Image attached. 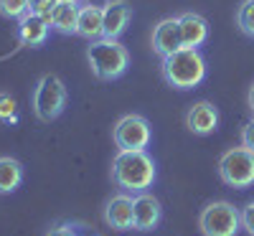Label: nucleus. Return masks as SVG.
<instances>
[{
  "label": "nucleus",
  "instance_id": "f3484780",
  "mask_svg": "<svg viewBox=\"0 0 254 236\" xmlns=\"http://www.w3.org/2000/svg\"><path fill=\"white\" fill-rule=\"evenodd\" d=\"M23 183V165L10 155H0V196H10Z\"/></svg>",
  "mask_w": 254,
  "mask_h": 236
},
{
  "label": "nucleus",
  "instance_id": "412c9836",
  "mask_svg": "<svg viewBox=\"0 0 254 236\" xmlns=\"http://www.w3.org/2000/svg\"><path fill=\"white\" fill-rule=\"evenodd\" d=\"M44 236H79V226H74V224H56Z\"/></svg>",
  "mask_w": 254,
  "mask_h": 236
},
{
  "label": "nucleus",
  "instance_id": "393cba45",
  "mask_svg": "<svg viewBox=\"0 0 254 236\" xmlns=\"http://www.w3.org/2000/svg\"><path fill=\"white\" fill-rule=\"evenodd\" d=\"M247 102H249V110H252V115H254V84H252L249 92H247Z\"/></svg>",
  "mask_w": 254,
  "mask_h": 236
},
{
  "label": "nucleus",
  "instance_id": "20e7f679",
  "mask_svg": "<svg viewBox=\"0 0 254 236\" xmlns=\"http://www.w3.org/2000/svg\"><path fill=\"white\" fill-rule=\"evenodd\" d=\"M69 102V92L56 74H44L33 92V112L41 122H54L64 115Z\"/></svg>",
  "mask_w": 254,
  "mask_h": 236
},
{
  "label": "nucleus",
  "instance_id": "39448f33",
  "mask_svg": "<svg viewBox=\"0 0 254 236\" xmlns=\"http://www.w3.org/2000/svg\"><path fill=\"white\" fill-rule=\"evenodd\" d=\"M242 229V211L229 201H211L198 216V231L203 236H237Z\"/></svg>",
  "mask_w": 254,
  "mask_h": 236
},
{
  "label": "nucleus",
  "instance_id": "5701e85b",
  "mask_svg": "<svg viewBox=\"0 0 254 236\" xmlns=\"http://www.w3.org/2000/svg\"><path fill=\"white\" fill-rule=\"evenodd\" d=\"M54 5H56V0H28V13H38V15H49Z\"/></svg>",
  "mask_w": 254,
  "mask_h": 236
},
{
  "label": "nucleus",
  "instance_id": "4be33fe9",
  "mask_svg": "<svg viewBox=\"0 0 254 236\" xmlns=\"http://www.w3.org/2000/svg\"><path fill=\"white\" fill-rule=\"evenodd\" d=\"M242 229H244L249 236H254V201L242 208Z\"/></svg>",
  "mask_w": 254,
  "mask_h": 236
},
{
  "label": "nucleus",
  "instance_id": "6ab92c4d",
  "mask_svg": "<svg viewBox=\"0 0 254 236\" xmlns=\"http://www.w3.org/2000/svg\"><path fill=\"white\" fill-rule=\"evenodd\" d=\"M0 122L10 127L18 124V102L8 92H0Z\"/></svg>",
  "mask_w": 254,
  "mask_h": 236
},
{
  "label": "nucleus",
  "instance_id": "6e6552de",
  "mask_svg": "<svg viewBox=\"0 0 254 236\" xmlns=\"http://www.w3.org/2000/svg\"><path fill=\"white\" fill-rule=\"evenodd\" d=\"M163 219V206L158 201V196H153L150 190L145 193H135L132 201V229L135 231H153Z\"/></svg>",
  "mask_w": 254,
  "mask_h": 236
},
{
  "label": "nucleus",
  "instance_id": "7ed1b4c3",
  "mask_svg": "<svg viewBox=\"0 0 254 236\" xmlns=\"http://www.w3.org/2000/svg\"><path fill=\"white\" fill-rule=\"evenodd\" d=\"M87 61H89V69L97 79L115 81L127 71V66H130V51H127L120 41L97 38L87 46Z\"/></svg>",
  "mask_w": 254,
  "mask_h": 236
},
{
  "label": "nucleus",
  "instance_id": "f257e3e1",
  "mask_svg": "<svg viewBox=\"0 0 254 236\" xmlns=\"http://www.w3.org/2000/svg\"><path fill=\"white\" fill-rule=\"evenodd\" d=\"M158 176L155 160L147 150H120L112 160V180L125 193H145L150 190Z\"/></svg>",
  "mask_w": 254,
  "mask_h": 236
},
{
  "label": "nucleus",
  "instance_id": "423d86ee",
  "mask_svg": "<svg viewBox=\"0 0 254 236\" xmlns=\"http://www.w3.org/2000/svg\"><path fill=\"white\" fill-rule=\"evenodd\" d=\"M219 176L229 188H249L254 185V153L244 145L229 147L219 158Z\"/></svg>",
  "mask_w": 254,
  "mask_h": 236
},
{
  "label": "nucleus",
  "instance_id": "9b49d317",
  "mask_svg": "<svg viewBox=\"0 0 254 236\" xmlns=\"http://www.w3.org/2000/svg\"><path fill=\"white\" fill-rule=\"evenodd\" d=\"M104 13V28H102V38L110 41H120V36L127 31L132 20V5L127 0H110L107 5L102 8Z\"/></svg>",
  "mask_w": 254,
  "mask_h": 236
},
{
  "label": "nucleus",
  "instance_id": "aec40b11",
  "mask_svg": "<svg viewBox=\"0 0 254 236\" xmlns=\"http://www.w3.org/2000/svg\"><path fill=\"white\" fill-rule=\"evenodd\" d=\"M28 13V0H0V15L20 20Z\"/></svg>",
  "mask_w": 254,
  "mask_h": 236
},
{
  "label": "nucleus",
  "instance_id": "dca6fc26",
  "mask_svg": "<svg viewBox=\"0 0 254 236\" xmlns=\"http://www.w3.org/2000/svg\"><path fill=\"white\" fill-rule=\"evenodd\" d=\"M46 18H49V23H51V31H59L64 36H71V33H76L79 3H56Z\"/></svg>",
  "mask_w": 254,
  "mask_h": 236
},
{
  "label": "nucleus",
  "instance_id": "9d476101",
  "mask_svg": "<svg viewBox=\"0 0 254 236\" xmlns=\"http://www.w3.org/2000/svg\"><path fill=\"white\" fill-rule=\"evenodd\" d=\"M150 46L153 51L165 59L176 54L178 49H183V36H181V26H178V18H163L160 23L153 28V36H150Z\"/></svg>",
  "mask_w": 254,
  "mask_h": 236
},
{
  "label": "nucleus",
  "instance_id": "b1692460",
  "mask_svg": "<svg viewBox=\"0 0 254 236\" xmlns=\"http://www.w3.org/2000/svg\"><path fill=\"white\" fill-rule=\"evenodd\" d=\"M242 145L247 147V150H252L254 153V117L242 127Z\"/></svg>",
  "mask_w": 254,
  "mask_h": 236
},
{
  "label": "nucleus",
  "instance_id": "1a4fd4ad",
  "mask_svg": "<svg viewBox=\"0 0 254 236\" xmlns=\"http://www.w3.org/2000/svg\"><path fill=\"white\" fill-rule=\"evenodd\" d=\"M186 130L196 137H208L219 130V110L211 102H196L186 112Z\"/></svg>",
  "mask_w": 254,
  "mask_h": 236
},
{
  "label": "nucleus",
  "instance_id": "a878e982",
  "mask_svg": "<svg viewBox=\"0 0 254 236\" xmlns=\"http://www.w3.org/2000/svg\"><path fill=\"white\" fill-rule=\"evenodd\" d=\"M56 3H79V0H56Z\"/></svg>",
  "mask_w": 254,
  "mask_h": 236
},
{
  "label": "nucleus",
  "instance_id": "4468645a",
  "mask_svg": "<svg viewBox=\"0 0 254 236\" xmlns=\"http://www.w3.org/2000/svg\"><path fill=\"white\" fill-rule=\"evenodd\" d=\"M178 26L183 36V46L186 49H201L208 38V23L206 18L198 13H183L178 15Z\"/></svg>",
  "mask_w": 254,
  "mask_h": 236
},
{
  "label": "nucleus",
  "instance_id": "2eb2a0df",
  "mask_svg": "<svg viewBox=\"0 0 254 236\" xmlns=\"http://www.w3.org/2000/svg\"><path fill=\"white\" fill-rule=\"evenodd\" d=\"M102 28H104V13L99 5H81L79 8V20H76V36L97 41L102 38Z\"/></svg>",
  "mask_w": 254,
  "mask_h": 236
},
{
  "label": "nucleus",
  "instance_id": "f03ea898",
  "mask_svg": "<svg viewBox=\"0 0 254 236\" xmlns=\"http://www.w3.org/2000/svg\"><path fill=\"white\" fill-rule=\"evenodd\" d=\"M160 74L168 87L173 89H196L206 79V61L198 49H178L176 54L165 56L160 63Z\"/></svg>",
  "mask_w": 254,
  "mask_h": 236
},
{
  "label": "nucleus",
  "instance_id": "a211bd4d",
  "mask_svg": "<svg viewBox=\"0 0 254 236\" xmlns=\"http://www.w3.org/2000/svg\"><path fill=\"white\" fill-rule=\"evenodd\" d=\"M237 26L247 38H254V0H244L237 10Z\"/></svg>",
  "mask_w": 254,
  "mask_h": 236
},
{
  "label": "nucleus",
  "instance_id": "0eeeda50",
  "mask_svg": "<svg viewBox=\"0 0 254 236\" xmlns=\"http://www.w3.org/2000/svg\"><path fill=\"white\" fill-rule=\"evenodd\" d=\"M153 140V127L140 115H125L115 124V145L117 150H147Z\"/></svg>",
  "mask_w": 254,
  "mask_h": 236
},
{
  "label": "nucleus",
  "instance_id": "ddd939ff",
  "mask_svg": "<svg viewBox=\"0 0 254 236\" xmlns=\"http://www.w3.org/2000/svg\"><path fill=\"white\" fill-rule=\"evenodd\" d=\"M132 201L135 196L130 193H117L104 203V224H110L115 231H130L132 229Z\"/></svg>",
  "mask_w": 254,
  "mask_h": 236
},
{
  "label": "nucleus",
  "instance_id": "f8f14e48",
  "mask_svg": "<svg viewBox=\"0 0 254 236\" xmlns=\"http://www.w3.org/2000/svg\"><path fill=\"white\" fill-rule=\"evenodd\" d=\"M49 33H51V23L46 15L26 13L18 20V41L26 49H41L49 41Z\"/></svg>",
  "mask_w": 254,
  "mask_h": 236
}]
</instances>
